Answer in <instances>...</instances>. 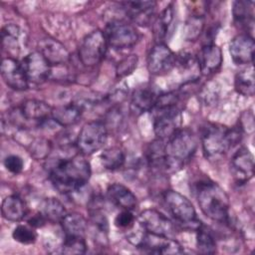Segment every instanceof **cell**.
<instances>
[{
	"label": "cell",
	"mask_w": 255,
	"mask_h": 255,
	"mask_svg": "<svg viewBox=\"0 0 255 255\" xmlns=\"http://www.w3.org/2000/svg\"><path fill=\"white\" fill-rule=\"evenodd\" d=\"M83 155L80 153L60 158L49 169L50 181L59 192H77L88 183L91 177V164Z\"/></svg>",
	"instance_id": "cell-1"
},
{
	"label": "cell",
	"mask_w": 255,
	"mask_h": 255,
	"mask_svg": "<svg viewBox=\"0 0 255 255\" xmlns=\"http://www.w3.org/2000/svg\"><path fill=\"white\" fill-rule=\"evenodd\" d=\"M84 109L77 103L64 104L52 109L51 119L57 125L67 128L77 124L82 115Z\"/></svg>",
	"instance_id": "cell-23"
},
{
	"label": "cell",
	"mask_w": 255,
	"mask_h": 255,
	"mask_svg": "<svg viewBox=\"0 0 255 255\" xmlns=\"http://www.w3.org/2000/svg\"><path fill=\"white\" fill-rule=\"evenodd\" d=\"M255 43L248 33L235 36L229 44V54L236 65H251Z\"/></svg>",
	"instance_id": "cell-17"
},
{
	"label": "cell",
	"mask_w": 255,
	"mask_h": 255,
	"mask_svg": "<svg viewBox=\"0 0 255 255\" xmlns=\"http://www.w3.org/2000/svg\"><path fill=\"white\" fill-rule=\"evenodd\" d=\"M3 163H4L5 168L13 174L20 173L24 168V161H23L22 157L17 154L7 155L4 158Z\"/></svg>",
	"instance_id": "cell-40"
},
{
	"label": "cell",
	"mask_w": 255,
	"mask_h": 255,
	"mask_svg": "<svg viewBox=\"0 0 255 255\" xmlns=\"http://www.w3.org/2000/svg\"><path fill=\"white\" fill-rule=\"evenodd\" d=\"M1 213L6 220L18 222L26 217L27 205L18 195H8L2 201Z\"/></svg>",
	"instance_id": "cell-26"
},
{
	"label": "cell",
	"mask_w": 255,
	"mask_h": 255,
	"mask_svg": "<svg viewBox=\"0 0 255 255\" xmlns=\"http://www.w3.org/2000/svg\"><path fill=\"white\" fill-rule=\"evenodd\" d=\"M46 223H47V219L41 211L37 212V213H34L33 215H31L27 219V224H29L30 226H32L35 229L36 228H42Z\"/></svg>",
	"instance_id": "cell-41"
},
{
	"label": "cell",
	"mask_w": 255,
	"mask_h": 255,
	"mask_svg": "<svg viewBox=\"0 0 255 255\" xmlns=\"http://www.w3.org/2000/svg\"><path fill=\"white\" fill-rule=\"evenodd\" d=\"M196 60L198 68L203 75H212L221 68L223 61L221 49L213 43L205 44L200 49Z\"/></svg>",
	"instance_id": "cell-19"
},
{
	"label": "cell",
	"mask_w": 255,
	"mask_h": 255,
	"mask_svg": "<svg viewBox=\"0 0 255 255\" xmlns=\"http://www.w3.org/2000/svg\"><path fill=\"white\" fill-rule=\"evenodd\" d=\"M138 225L146 232L171 237L175 233L173 222L163 213L156 209H145L137 217Z\"/></svg>",
	"instance_id": "cell-11"
},
{
	"label": "cell",
	"mask_w": 255,
	"mask_h": 255,
	"mask_svg": "<svg viewBox=\"0 0 255 255\" xmlns=\"http://www.w3.org/2000/svg\"><path fill=\"white\" fill-rule=\"evenodd\" d=\"M196 248L203 254H213L216 251V241L203 224L196 230Z\"/></svg>",
	"instance_id": "cell-33"
},
{
	"label": "cell",
	"mask_w": 255,
	"mask_h": 255,
	"mask_svg": "<svg viewBox=\"0 0 255 255\" xmlns=\"http://www.w3.org/2000/svg\"><path fill=\"white\" fill-rule=\"evenodd\" d=\"M197 203L208 218L220 223L229 220V198L226 192L211 180H200L195 185Z\"/></svg>",
	"instance_id": "cell-2"
},
{
	"label": "cell",
	"mask_w": 255,
	"mask_h": 255,
	"mask_svg": "<svg viewBox=\"0 0 255 255\" xmlns=\"http://www.w3.org/2000/svg\"><path fill=\"white\" fill-rule=\"evenodd\" d=\"M38 51L52 67L65 65L70 60L69 52L65 46L53 38L41 39L38 43Z\"/></svg>",
	"instance_id": "cell-20"
},
{
	"label": "cell",
	"mask_w": 255,
	"mask_h": 255,
	"mask_svg": "<svg viewBox=\"0 0 255 255\" xmlns=\"http://www.w3.org/2000/svg\"><path fill=\"white\" fill-rule=\"evenodd\" d=\"M234 23L247 31L252 32L254 26V2L237 0L232 5Z\"/></svg>",
	"instance_id": "cell-24"
},
{
	"label": "cell",
	"mask_w": 255,
	"mask_h": 255,
	"mask_svg": "<svg viewBox=\"0 0 255 255\" xmlns=\"http://www.w3.org/2000/svg\"><path fill=\"white\" fill-rule=\"evenodd\" d=\"M100 160L106 169L115 171L124 165L126 161V154L121 147L112 146L102 151L100 154Z\"/></svg>",
	"instance_id": "cell-30"
},
{
	"label": "cell",
	"mask_w": 255,
	"mask_h": 255,
	"mask_svg": "<svg viewBox=\"0 0 255 255\" xmlns=\"http://www.w3.org/2000/svg\"><path fill=\"white\" fill-rule=\"evenodd\" d=\"M197 147L193 132L187 128L178 129L165 141L164 171L176 172L192 157Z\"/></svg>",
	"instance_id": "cell-4"
},
{
	"label": "cell",
	"mask_w": 255,
	"mask_h": 255,
	"mask_svg": "<svg viewBox=\"0 0 255 255\" xmlns=\"http://www.w3.org/2000/svg\"><path fill=\"white\" fill-rule=\"evenodd\" d=\"M51 151V142L46 138H35L29 143V152L36 159H43Z\"/></svg>",
	"instance_id": "cell-36"
},
{
	"label": "cell",
	"mask_w": 255,
	"mask_h": 255,
	"mask_svg": "<svg viewBox=\"0 0 255 255\" xmlns=\"http://www.w3.org/2000/svg\"><path fill=\"white\" fill-rule=\"evenodd\" d=\"M107 196L112 204L122 210L132 211L137 205L136 196L128 187L122 183H113L109 185Z\"/></svg>",
	"instance_id": "cell-21"
},
{
	"label": "cell",
	"mask_w": 255,
	"mask_h": 255,
	"mask_svg": "<svg viewBox=\"0 0 255 255\" xmlns=\"http://www.w3.org/2000/svg\"><path fill=\"white\" fill-rule=\"evenodd\" d=\"M12 237L18 243L23 245H31L37 240V232L35 231V228L29 224H19L14 228Z\"/></svg>",
	"instance_id": "cell-34"
},
{
	"label": "cell",
	"mask_w": 255,
	"mask_h": 255,
	"mask_svg": "<svg viewBox=\"0 0 255 255\" xmlns=\"http://www.w3.org/2000/svg\"><path fill=\"white\" fill-rule=\"evenodd\" d=\"M203 28V16L192 15L186 23V39L195 40L200 35Z\"/></svg>",
	"instance_id": "cell-37"
},
{
	"label": "cell",
	"mask_w": 255,
	"mask_h": 255,
	"mask_svg": "<svg viewBox=\"0 0 255 255\" xmlns=\"http://www.w3.org/2000/svg\"><path fill=\"white\" fill-rule=\"evenodd\" d=\"M162 200L167 212L182 228L196 231L202 225L191 201L183 194L168 189L163 192Z\"/></svg>",
	"instance_id": "cell-5"
},
{
	"label": "cell",
	"mask_w": 255,
	"mask_h": 255,
	"mask_svg": "<svg viewBox=\"0 0 255 255\" xmlns=\"http://www.w3.org/2000/svg\"><path fill=\"white\" fill-rule=\"evenodd\" d=\"M129 232L128 240L143 252L152 254H181L184 252L182 246L173 238L152 234L144 231Z\"/></svg>",
	"instance_id": "cell-6"
},
{
	"label": "cell",
	"mask_w": 255,
	"mask_h": 255,
	"mask_svg": "<svg viewBox=\"0 0 255 255\" xmlns=\"http://www.w3.org/2000/svg\"><path fill=\"white\" fill-rule=\"evenodd\" d=\"M87 251V243L84 237L65 236L61 246V252L64 254H84Z\"/></svg>",
	"instance_id": "cell-35"
},
{
	"label": "cell",
	"mask_w": 255,
	"mask_h": 255,
	"mask_svg": "<svg viewBox=\"0 0 255 255\" xmlns=\"http://www.w3.org/2000/svg\"><path fill=\"white\" fill-rule=\"evenodd\" d=\"M154 112L153 131L156 138L167 140L181 127V112L177 106L152 109Z\"/></svg>",
	"instance_id": "cell-10"
},
{
	"label": "cell",
	"mask_w": 255,
	"mask_h": 255,
	"mask_svg": "<svg viewBox=\"0 0 255 255\" xmlns=\"http://www.w3.org/2000/svg\"><path fill=\"white\" fill-rule=\"evenodd\" d=\"M134 223L135 217L130 210H121L114 219V224L119 229L129 230L134 226Z\"/></svg>",
	"instance_id": "cell-38"
},
{
	"label": "cell",
	"mask_w": 255,
	"mask_h": 255,
	"mask_svg": "<svg viewBox=\"0 0 255 255\" xmlns=\"http://www.w3.org/2000/svg\"><path fill=\"white\" fill-rule=\"evenodd\" d=\"M1 41L3 49L11 56H18L27 45L25 31L14 23L6 24L1 29Z\"/></svg>",
	"instance_id": "cell-18"
},
{
	"label": "cell",
	"mask_w": 255,
	"mask_h": 255,
	"mask_svg": "<svg viewBox=\"0 0 255 255\" xmlns=\"http://www.w3.org/2000/svg\"><path fill=\"white\" fill-rule=\"evenodd\" d=\"M128 17L136 25L149 26L154 21L156 2L154 1H129L123 3Z\"/></svg>",
	"instance_id": "cell-16"
},
{
	"label": "cell",
	"mask_w": 255,
	"mask_h": 255,
	"mask_svg": "<svg viewBox=\"0 0 255 255\" xmlns=\"http://www.w3.org/2000/svg\"><path fill=\"white\" fill-rule=\"evenodd\" d=\"M52 109L53 108L44 101L31 99L25 101L19 111L25 121L36 122L40 126L51 118Z\"/></svg>",
	"instance_id": "cell-22"
},
{
	"label": "cell",
	"mask_w": 255,
	"mask_h": 255,
	"mask_svg": "<svg viewBox=\"0 0 255 255\" xmlns=\"http://www.w3.org/2000/svg\"><path fill=\"white\" fill-rule=\"evenodd\" d=\"M108 46L115 50H126L133 47L139 35L135 27L124 20H112L106 26L104 31Z\"/></svg>",
	"instance_id": "cell-8"
},
{
	"label": "cell",
	"mask_w": 255,
	"mask_h": 255,
	"mask_svg": "<svg viewBox=\"0 0 255 255\" xmlns=\"http://www.w3.org/2000/svg\"><path fill=\"white\" fill-rule=\"evenodd\" d=\"M241 139L240 128L207 123L201 128L200 141L205 157L209 160L220 159Z\"/></svg>",
	"instance_id": "cell-3"
},
{
	"label": "cell",
	"mask_w": 255,
	"mask_h": 255,
	"mask_svg": "<svg viewBox=\"0 0 255 255\" xmlns=\"http://www.w3.org/2000/svg\"><path fill=\"white\" fill-rule=\"evenodd\" d=\"M41 212L46 217L47 221L52 223H60L67 214L64 204L54 197L46 198L43 201Z\"/></svg>",
	"instance_id": "cell-32"
},
{
	"label": "cell",
	"mask_w": 255,
	"mask_h": 255,
	"mask_svg": "<svg viewBox=\"0 0 255 255\" xmlns=\"http://www.w3.org/2000/svg\"><path fill=\"white\" fill-rule=\"evenodd\" d=\"M107 138L108 129L104 122H88L79 131L76 146L80 153L84 155H91L105 145Z\"/></svg>",
	"instance_id": "cell-7"
},
{
	"label": "cell",
	"mask_w": 255,
	"mask_h": 255,
	"mask_svg": "<svg viewBox=\"0 0 255 255\" xmlns=\"http://www.w3.org/2000/svg\"><path fill=\"white\" fill-rule=\"evenodd\" d=\"M146 158L149 166L164 170L165 162V140L156 138L149 143L146 150Z\"/></svg>",
	"instance_id": "cell-31"
},
{
	"label": "cell",
	"mask_w": 255,
	"mask_h": 255,
	"mask_svg": "<svg viewBox=\"0 0 255 255\" xmlns=\"http://www.w3.org/2000/svg\"><path fill=\"white\" fill-rule=\"evenodd\" d=\"M1 76L5 84L15 91H24L29 87L23 66L15 58L7 57L2 60Z\"/></svg>",
	"instance_id": "cell-15"
},
{
	"label": "cell",
	"mask_w": 255,
	"mask_h": 255,
	"mask_svg": "<svg viewBox=\"0 0 255 255\" xmlns=\"http://www.w3.org/2000/svg\"><path fill=\"white\" fill-rule=\"evenodd\" d=\"M136 64H137L136 55H130L128 57L124 58L117 66V70H116L117 77L123 78L129 75L135 69Z\"/></svg>",
	"instance_id": "cell-39"
},
{
	"label": "cell",
	"mask_w": 255,
	"mask_h": 255,
	"mask_svg": "<svg viewBox=\"0 0 255 255\" xmlns=\"http://www.w3.org/2000/svg\"><path fill=\"white\" fill-rule=\"evenodd\" d=\"M108 47L104 32L95 30L83 39L78 52L79 60L85 67H95L105 58Z\"/></svg>",
	"instance_id": "cell-9"
},
{
	"label": "cell",
	"mask_w": 255,
	"mask_h": 255,
	"mask_svg": "<svg viewBox=\"0 0 255 255\" xmlns=\"http://www.w3.org/2000/svg\"><path fill=\"white\" fill-rule=\"evenodd\" d=\"M156 99L157 96L151 89L139 88L131 96L129 104L130 112L135 116L149 112L153 109Z\"/></svg>",
	"instance_id": "cell-25"
},
{
	"label": "cell",
	"mask_w": 255,
	"mask_h": 255,
	"mask_svg": "<svg viewBox=\"0 0 255 255\" xmlns=\"http://www.w3.org/2000/svg\"><path fill=\"white\" fill-rule=\"evenodd\" d=\"M234 87L238 94L245 97H253L255 93V84H254V71L253 66L241 70L235 76Z\"/></svg>",
	"instance_id": "cell-29"
},
{
	"label": "cell",
	"mask_w": 255,
	"mask_h": 255,
	"mask_svg": "<svg viewBox=\"0 0 255 255\" xmlns=\"http://www.w3.org/2000/svg\"><path fill=\"white\" fill-rule=\"evenodd\" d=\"M176 65V55L163 43H156L146 59L147 70L150 74L160 76L168 73Z\"/></svg>",
	"instance_id": "cell-13"
},
{
	"label": "cell",
	"mask_w": 255,
	"mask_h": 255,
	"mask_svg": "<svg viewBox=\"0 0 255 255\" xmlns=\"http://www.w3.org/2000/svg\"><path fill=\"white\" fill-rule=\"evenodd\" d=\"M230 171L239 184L250 180L254 175V157L246 147L235 151L230 160Z\"/></svg>",
	"instance_id": "cell-14"
},
{
	"label": "cell",
	"mask_w": 255,
	"mask_h": 255,
	"mask_svg": "<svg viewBox=\"0 0 255 255\" xmlns=\"http://www.w3.org/2000/svg\"><path fill=\"white\" fill-rule=\"evenodd\" d=\"M65 236H80L84 237L88 228L86 218L77 212L67 213L60 222Z\"/></svg>",
	"instance_id": "cell-27"
},
{
	"label": "cell",
	"mask_w": 255,
	"mask_h": 255,
	"mask_svg": "<svg viewBox=\"0 0 255 255\" xmlns=\"http://www.w3.org/2000/svg\"><path fill=\"white\" fill-rule=\"evenodd\" d=\"M174 18L172 4L166 6L153 21V34L157 43H162L166 38Z\"/></svg>",
	"instance_id": "cell-28"
},
{
	"label": "cell",
	"mask_w": 255,
	"mask_h": 255,
	"mask_svg": "<svg viewBox=\"0 0 255 255\" xmlns=\"http://www.w3.org/2000/svg\"><path fill=\"white\" fill-rule=\"evenodd\" d=\"M29 85H41L52 74V66L39 52H32L24 57L21 62Z\"/></svg>",
	"instance_id": "cell-12"
}]
</instances>
